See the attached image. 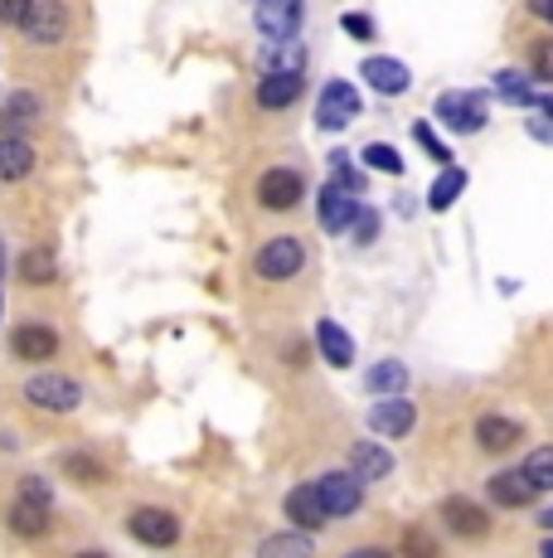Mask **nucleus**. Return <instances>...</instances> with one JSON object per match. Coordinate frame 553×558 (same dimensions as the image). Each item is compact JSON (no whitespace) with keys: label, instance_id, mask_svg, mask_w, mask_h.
<instances>
[{"label":"nucleus","instance_id":"1","mask_svg":"<svg viewBox=\"0 0 553 558\" xmlns=\"http://www.w3.org/2000/svg\"><path fill=\"white\" fill-rule=\"evenodd\" d=\"M438 122L456 136H476L491 122V98H486V93H466V88L438 93Z\"/></svg>","mask_w":553,"mask_h":558},{"label":"nucleus","instance_id":"2","mask_svg":"<svg viewBox=\"0 0 553 558\" xmlns=\"http://www.w3.org/2000/svg\"><path fill=\"white\" fill-rule=\"evenodd\" d=\"M253 272H258V282H292V277L306 272V243L292 239V233H282V239H268L253 257Z\"/></svg>","mask_w":553,"mask_h":558},{"label":"nucleus","instance_id":"3","mask_svg":"<svg viewBox=\"0 0 553 558\" xmlns=\"http://www.w3.org/2000/svg\"><path fill=\"white\" fill-rule=\"evenodd\" d=\"M253 199H258V209H268V214H292L296 204L306 199V175L292 166L262 170L258 185H253Z\"/></svg>","mask_w":553,"mask_h":558},{"label":"nucleus","instance_id":"4","mask_svg":"<svg viewBox=\"0 0 553 558\" xmlns=\"http://www.w3.org/2000/svg\"><path fill=\"white\" fill-rule=\"evenodd\" d=\"M15 29L29 45L54 49V45H63V35H69V10H63L59 0H25V15H20Z\"/></svg>","mask_w":553,"mask_h":558},{"label":"nucleus","instance_id":"5","mask_svg":"<svg viewBox=\"0 0 553 558\" xmlns=\"http://www.w3.org/2000/svg\"><path fill=\"white\" fill-rule=\"evenodd\" d=\"M25 403L45 408V413H73L83 403V384L69 374H29L25 379Z\"/></svg>","mask_w":553,"mask_h":558},{"label":"nucleus","instance_id":"6","mask_svg":"<svg viewBox=\"0 0 553 558\" xmlns=\"http://www.w3.org/2000/svg\"><path fill=\"white\" fill-rule=\"evenodd\" d=\"M126 534H132L136 544H146V549H175L180 520L161 506H136L132 514H126Z\"/></svg>","mask_w":553,"mask_h":558},{"label":"nucleus","instance_id":"7","mask_svg":"<svg viewBox=\"0 0 553 558\" xmlns=\"http://www.w3.org/2000/svg\"><path fill=\"white\" fill-rule=\"evenodd\" d=\"M311 486H316V496H321L325 520H349V514H359V506H365V486H359L349 471H325Z\"/></svg>","mask_w":553,"mask_h":558},{"label":"nucleus","instance_id":"8","mask_svg":"<svg viewBox=\"0 0 553 558\" xmlns=\"http://www.w3.org/2000/svg\"><path fill=\"white\" fill-rule=\"evenodd\" d=\"M438 514H442L446 534H456V539H466V544H476V539L491 534V510L471 496H446L438 506Z\"/></svg>","mask_w":553,"mask_h":558},{"label":"nucleus","instance_id":"9","mask_svg":"<svg viewBox=\"0 0 553 558\" xmlns=\"http://www.w3.org/2000/svg\"><path fill=\"white\" fill-rule=\"evenodd\" d=\"M355 117H359V93L345 78H331L321 88V98H316V126L321 132H345Z\"/></svg>","mask_w":553,"mask_h":558},{"label":"nucleus","instance_id":"10","mask_svg":"<svg viewBox=\"0 0 553 558\" xmlns=\"http://www.w3.org/2000/svg\"><path fill=\"white\" fill-rule=\"evenodd\" d=\"M253 25H258L262 45H292L296 29H302V5L296 0H268V5L253 10Z\"/></svg>","mask_w":553,"mask_h":558},{"label":"nucleus","instance_id":"11","mask_svg":"<svg viewBox=\"0 0 553 558\" xmlns=\"http://www.w3.org/2000/svg\"><path fill=\"white\" fill-rule=\"evenodd\" d=\"M471 437L481 452L500 457V452H515V447L525 442V423H519V417H505V413H481L471 427Z\"/></svg>","mask_w":553,"mask_h":558},{"label":"nucleus","instance_id":"12","mask_svg":"<svg viewBox=\"0 0 553 558\" xmlns=\"http://www.w3.org/2000/svg\"><path fill=\"white\" fill-rule=\"evenodd\" d=\"M59 330L54 326H39V320H25V326L10 330V355L25 360V364H45L59 355Z\"/></svg>","mask_w":553,"mask_h":558},{"label":"nucleus","instance_id":"13","mask_svg":"<svg viewBox=\"0 0 553 558\" xmlns=\"http://www.w3.org/2000/svg\"><path fill=\"white\" fill-rule=\"evenodd\" d=\"M359 78H365L379 98H403V93L413 88L408 63H403V59H384V53H374V59L359 63Z\"/></svg>","mask_w":553,"mask_h":558},{"label":"nucleus","instance_id":"14","mask_svg":"<svg viewBox=\"0 0 553 558\" xmlns=\"http://www.w3.org/2000/svg\"><path fill=\"white\" fill-rule=\"evenodd\" d=\"M282 514L292 520V530L296 534H316V530H325V510H321V496H316V486L311 481H302V486H292L286 490V500H282Z\"/></svg>","mask_w":553,"mask_h":558},{"label":"nucleus","instance_id":"15","mask_svg":"<svg viewBox=\"0 0 553 558\" xmlns=\"http://www.w3.org/2000/svg\"><path fill=\"white\" fill-rule=\"evenodd\" d=\"M413 427H418V408H413V399H384V403L369 408V433L408 437Z\"/></svg>","mask_w":553,"mask_h":558},{"label":"nucleus","instance_id":"16","mask_svg":"<svg viewBox=\"0 0 553 558\" xmlns=\"http://www.w3.org/2000/svg\"><path fill=\"white\" fill-rule=\"evenodd\" d=\"M355 214H359V204H355V195H345V190L325 185L321 195H316V223H321L325 233H349Z\"/></svg>","mask_w":553,"mask_h":558},{"label":"nucleus","instance_id":"17","mask_svg":"<svg viewBox=\"0 0 553 558\" xmlns=\"http://www.w3.org/2000/svg\"><path fill=\"white\" fill-rule=\"evenodd\" d=\"M45 117V98L39 93H10L0 102V136H25V126H35Z\"/></svg>","mask_w":553,"mask_h":558},{"label":"nucleus","instance_id":"18","mask_svg":"<svg viewBox=\"0 0 553 558\" xmlns=\"http://www.w3.org/2000/svg\"><path fill=\"white\" fill-rule=\"evenodd\" d=\"M486 500L500 510H525V506H534V490L525 486L519 466H509V471H495V476L486 481Z\"/></svg>","mask_w":553,"mask_h":558},{"label":"nucleus","instance_id":"19","mask_svg":"<svg viewBox=\"0 0 553 558\" xmlns=\"http://www.w3.org/2000/svg\"><path fill=\"white\" fill-rule=\"evenodd\" d=\"M5 524H10V534H20V539H45V534L54 530V510L29 506V500H10Z\"/></svg>","mask_w":553,"mask_h":558},{"label":"nucleus","instance_id":"20","mask_svg":"<svg viewBox=\"0 0 553 558\" xmlns=\"http://www.w3.org/2000/svg\"><path fill=\"white\" fill-rule=\"evenodd\" d=\"M365 389L374 393L379 403L384 399H403V389H408V364L403 360H374L365 374Z\"/></svg>","mask_w":553,"mask_h":558},{"label":"nucleus","instance_id":"21","mask_svg":"<svg viewBox=\"0 0 553 558\" xmlns=\"http://www.w3.org/2000/svg\"><path fill=\"white\" fill-rule=\"evenodd\" d=\"M306 93V78H292V73H268V78H258V107L262 112H282V107H292L296 98Z\"/></svg>","mask_w":553,"mask_h":558},{"label":"nucleus","instance_id":"22","mask_svg":"<svg viewBox=\"0 0 553 558\" xmlns=\"http://www.w3.org/2000/svg\"><path fill=\"white\" fill-rule=\"evenodd\" d=\"M349 476L359 481V486H365V481H384L389 471H393V452L389 447H379V442H355L349 447Z\"/></svg>","mask_w":553,"mask_h":558},{"label":"nucleus","instance_id":"23","mask_svg":"<svg viewBox=\"0 0 553 558\" xmlns=\"http://www.w3.org/2000/svg\"><path fill=\"white\" fill-rule=\"evenodd\" d=\"M35 146L25 142V136H0V185H15V180H25L29 170H35Z\"/></svg>","mask_w":553,"mask_h":558},{"label":"nucleus","instance_id":"24","mask_svg":"<svg viewBox=\"0 0 553 558\" xmlns=\"http://www.w3.org/2000/svg\"><path fill=\"white\" fill-rule=\"evenodd\" d=\"M316 350H321V360L331 364V369H349V364H355V340H349L335 320H316Z\"/></svg>","mask_w":553,"mask_h":558},{"label":"nucleus","instance_id":"25","mask_svg":"<svg viewBox=\"0 0 553 558\" xmlns=\"http://www.w3.org/2000/svg\"><path fill=\"white\" fill-rule=\"evenodd\" d=\"M258 69H262V78L268 73H292V78H306V49L296 45H262L258 49Z\"/></svg>","mask_w":553,"mask_h":558},{"label":"nucleus","instance_id":"26","mask_svg":"<svg viewBox=\"0 0 553 558\" xmlns=\"http://www.w3.org/2000/svg\"><path fill=\"white\" fill-rule=\"evenodd\" d=\"M15 272L25 287H49L59 277V257H54V248H25L15 263Z\"/></svg>","mask_w":553,"mask_h":558},{"label":"nucleus","instance_id":"27","mask_svg":"<svg viewBox=\"0 0 553 558\" xmlns=\"http://www.w3.org/2000/svg\"><path fill=\"white\" fill-rule=\"evenodd\" d=\"M519 476H525V486L534 490V496H549L553 490V447H534V452L525 457V466H519Z\"/></svg>","mask_w":553,"mask_h":558},{"label":"nucleus","instance_id":"28","mask_svg":"<svg viewBox=\"0 0 553 558\" xmlns=\"http://www.w3.org/2000/svg\"><path fill=\"white\" fill-rule=\"evenodd\" d=\"M462 190H466V170L462 166H446L438 180H432V190H428V209H452L456 199H462Z\"/></svg>","mask_w":553,"mask_h":558},{"label":"nucleus","instance_id":"29","mask_svg":"<svg viewBox=\"0 0 553 558\" xmlns=\"http://www.w3.org/2000/svg\"><path fill=\"white\" fill-rule=\"evenodd\" d=\"M59 466H63V476L78 481V486H98V481H108V466H102L93 452H63Z\"/></svg>","mask_w":553,"mask_h":558},{"label":"nucleus","instance_id":"30","mask_svg":"<svg viewBox=\"0 0 553 558\" xmlns=\"http://www.w3.org/2000/svg\"><path fill=\"white\" fill-rule=\"evenodd\" d=\"M316 554V544H311V534H296V530H286V534H272L268 544L258 549V558H311Z\"/></svg>","mask_w":553,"mask_h":558},{"label":"nucleus","instance_id":"31","mask_svg":"<svg viewBox=\"0 0 553 558\" xmlns=\"http://www.w3.org/2000/svg\"><path fill=\"white\" fill-rule=\"evenodd\" d=\"M495 93L505 102H515V107H539V93L529 88V78L519 69H500L495 73Z\"/></svg>","mask_w":553,"mask_h":558},{"label":"nucleus","instance_id":"32","mask_svg":"<svg viewBox=\"0 0 553 558\" xmlns=\"http://www.w3.org/2000/svg\"><path fill=\"white\" fill-rule=\"evenodd\" d=\"M325 185L345 190V195H359V190H365V175L349 166V151H331V180H325Z\"/></svg>","mask_w":553,"mask_h":558},{"label":"nucleus","instance_id":"33","mask_svg":"<svg viewBox=\"0 0 553 558\" xmlns=\"http://www.w3.org/2000/svg\"><path fill=\"white\" fill-rule=\"evenodd\" d=\"M359 156H365V166H369V170H379V175H403V156L393 151L389 142H369Z\"/></svg>","mask_w":553,"mask_h":558},{"label":"nucleus","instance_id":"34","mask_svg":"<svg viewBox=\"0 0 553 558\" xmlns=\"http://www.w3.org/2000/svg\"><path fill=\"white\" fill-rule=\"evenodd\" d=\"M403 558H442V549H438V539H432L428 530L408 524V530H403Z\"/></svg>","mask_w":553,"mask_h":558},{"label":"nucleus","instance_id":"35","mask_svg":"<svg viewBox=\"0 0 553 558\" xmlns=\"http://www.w3.org/2000/svg\"><path fill=\"white\" fill-rule=\"evenodd\" d=\"M15 500H29V506H54V490H49V481L45 476H20V486H15Z\"/></svg>","mask_w":553,"mask_h":558},{"label":"nucleus","instance_id":"36","mask_svg":"<svg viewBox=\"0 0 553 558\" xmlns=\"http://www.w3.org/2000/svg\"><path fill=\"white\" fill-rule=\"evenodd\" d=\"M340 29H345L349 39H359V45H369V39L379 35V25L365 15V10H345V15H340Z\"/></svg>","mask_w":553,"mask_h":558},{"label":"nucleus","instance_id":"37","mask_svg":"<svg viewBox=\"0 0 553 558\" xmlns=\"http://www.w3.org/2000/svg\"><path fill=\"white\" fill-rule=\"evenodd\" d=\"M413 136H418V146H422V151H428V160H438V166H456L452 151H446V146L438 142V136H432V126H428V122H418V126H413Z\"/></svg>","mask_w":553,"mask_h":558},{"label":"nucleus","instance_id":"38","mask_svg":"<svg viewBox=\"0 0 553 558\" xmlns=\"http://www.w3.org/2000/svg\"><path fill=\"white\" fill-rule=\"evenodd\" d=\"M379 209H365V204H359V214H355V223H349V229H355V243H374L379 239Z\"/></svg>","mask_w":553,"mask_h":558},{"label":"nucleus","instance_id":"39","mask_svg":"<svg viewBox=\"0 0 553 558\" xmlns=\"http://www.w3.org/2000/svg\"><path fill=\"white\" fill-rule=\"evenodd\" d=\"M529 63H534L539 83H553V39H539V45L529 49Z\"/></svg>","mask_w":553,"mask_h":558},{"label":"nucleus","instance_id":"40","mask_svg":"<svg viewBox=\"0 0 553 558\" xmlns=\"http://www.w3.org/2000/svg\"><path fill=\"white\" fill-rule=\"evenodd\" d=\"M525 126L534 142H553V117H525Z\"/></svg>","mask_w":553,"mask_h":558},{"label":"nucleus","instance_id":"41","mask_svg":"<svg viewBox=\"0 0 553 558\" xmlns=\"http://www.w3.org/2000/svg\"><path fill=\"white\" fill-rule=\"evenodd\" d=\"M25 15V0H0V25H20Z\"/></svg>","mask_w":553,"mask_h":558},{"label":"nucleus","instance_id":"42","mask_svg":"<svg viewBox=\"0 0 553 558\" xmlns=\"http://www.w3.org/2000/svg\"><path fill=\"white\" fill-rule=\"evenodd\" d=\"M529 15H539V20L553 25V0H529Z\"/></svg>","mask_w":553,"mask_h":558},{"label":"nucleus","instance_id":"43","mask_svg":"<svg viewBox=\"0 0 553 558\" xmlns=\"http://www.w3.org/2000/svg\"><path fill=\"white\" fill-rule=\"evenodd\" d=\"M345 558H393V554H384V549H369V544H365V549H355V554H345Z\"/></svg>","mask_w":553,"mask_h":558},{"label":"nucleus","instance_id":"44","mask_svg":"<svg viewBox=\"0 0 553 558\" xmlns=\"http://www.w3.org/2000/svg\"><path fill=\"white\" fill-rule=\"evenodd\" d=\"M539 530H544L549 539H553V506H549V510H539Z\"/></svg>","mask_w":553,"mask_h":558},{"label":"nucleus","instance_id":"45","mask_svg":"<svg viewBox=\"0 0 553 558\" xmlns=\"http://www.w3.org/2000/svg\"><path fill=\"white\" fill-rule=\"evenodd\" d=\"M539 112H544V117H553V98H539Z\"/></svg>","mask_w":553,"mask_h":558},{"label":"nucleus","instance_id":"46","mask_svg":"<svg viewBox=\"0 0 553 558\" xmlns=\"http://www.w3.org/2000/svg\"><path fill=\"white\" fill-rule=\"evenodd\" d=\"M539 558H553V539H544V544H539Z\"/></svg>","mask_w":553,"mask_h":558},{"label":"nucleus","instance_id":"47","mask_svg":"<svg viewBox=\"0 0 553 558\" xmlns=\"http://www.w3.org/2000/svg\"><path fill=\"white\" fill-rule=\"evenodd\" d=\"M73 558H108V554H98V549H88V554H73Z\"/></svg>","mask_w":553,"mask_h":558},{"label":"nucleus","instance_id":"48","mask_svg":"<svg viewBox=\"0 0 553 558\" xmlns=\"http://www.w3.org/2000/svg\"><path fill=\"white\" fill-rule=\"evenodd\" d=\"M0 277H5V248H0Z\"/></svg>","mask_w":553,"mask_h":558},{"label":"nucleus","instance_id":"49","mask_svg":"<svg viewBox=\"0 0 553 558\" xmlns=\"http://www.w3.org/2000/svg\"><path fill=\"white\" fill-rule=\"evenodd\" d=\"M0 316H5V302H0Z\"/></svg>","mask_w":553,"mask_h":558}]
</instances>
